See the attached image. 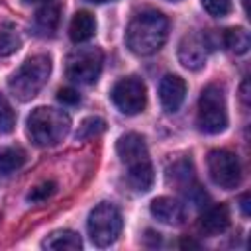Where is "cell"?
Returning <instances> with one entry per match:
<instances>
[{"instance_id":"ffe728a7","label":"cell","mask_w":251,"mask_h":251,"mask_svg":"<svg viewBox=\"0 0 251 251\" xmlns=\"http://www.w3.org/2000/svg\"><path fill=\"white\" fill-rule=\"evenodd\" d=\"M167 176L175 184H178L182 188H188L190 186V180H192V165H190V161H186V159L176 161L173 167H169Z\"/></svg>"},{"instance_id":"83f0119b","label":"cell","mask_w":251,"mask_h":251,"mask_svg":"<svg viewBox=\"0 0 251 251\" xmlns=\"http://www.w3.org/2000/svg\"><path fill=\"white\" fill-rule=\"evenodd\" d=\"M241 100H243L245 106L249 104V80H247V78H245L243 84H241Z\"/></svg>"},{"instance_id":"8992f818","label":"cell","mask_w":251,"mask_h":251,"mask_svg":"<svg viewBox=\"0 0 251 251\" xmlns=\"http://www.w3.org/2000/svg\"><path fill=\"white\" fill-rule=\"evenodd\" d=\"M104 53L98 47H78L67 57V76L78 84H92L102 73Z\"/></svg>"},{"instance_id":"30bf717a","label":"cell","mask_w":251,"mask_h":251,"mask_svg":"<svg viewBox=\"0 0 251 251\" xmlns=\"http://www.w3.org/2000/svg\"><path fill=\"white\" fill-rule=\"evenodd\" d=\"M116 151H118L120 161L127 169H133V167L151 163L149 151H147V145H145V139L139 133H126V135H122L118 139V143H116Z\"/></svg>"},{"instance_id":"ba28073f","label":"cell","mask_w":251,"mask_h":251,"mask_svg":"<svg viewBox=\"0 0 251 251\" xmlns=\"http://www.w3.org/2000/svg\"><path fill=\"white\" fill-rule=\"evenodd\" d=\"M110 96H112V102L116 104V108L126 116H135V114L143 112L145 102H147L145 84L135 76L120 78L114 84Z\"/></svg>"},{"instance_id":"f546056e","label":"cell","mask_w":251,"mask_h":251,"mask_svg":"<svg viewBox=\"0 0 251 251\" xmlns=\"http://www.w3.org/2000/svg\"><path fill=\"white\" fill-rule=\"evenodd\" d=\"M25 4H33V2H41V0H24Z\"/></svg>"},{"instance_id":"9a60e30c","label":"cell","mask_w":251,"mask_h":251,"mask_svg":"<svg viewBox=\"0 0 251 251\" xmlns=\"http://www.w3.org/2000/svg\"><path fill=\"white\" fill-rule=\"evenodd\" d=\"M41 245L45 249H55V251H78L82 247V239L71 229H59L53 231Z\"/></svg>"},{"instance_id":"4316f807","label":"cell","mask_w":251,"mask_h":251,"mask_svg":"<svg viewBox=\"0 0 251 251\" xmlns=\"http://www.w3.org/2000/svg\"><path fill=\"white\" fill-rule=\"evenodd\" d=\"M239 208H241V212H243V216H245V218L251 214V202H249V194H243V196L239 198Z\"/></svg>"},{"instance_id":"7402d4cb","label":"cell","mask_w":251,"mask_h":251,"mask_svg":"<svg viewBox=\"0 0 251 251\" xmlns=\"http://www.w3.org/2000/svg\"><path fill=\"white\" fill-rule=\"evenodd\" d=\"M22 47V39L12 25L0 27V57H8Z\"/></svg>"},{"instance_id":"3957f363","label":"cell","mask_w":251,"mask_h":251,"mask_svg":"<svg viewBox=\"0 0 251 251\" xmlns=\"http://www.w3.org/2000/svg\"><path fill=\"white\" fill-rule=\"evenodd\" d=\"M51 75V59L49 55H33L22 63V67L10 76L8 88L20 100L27 102L39 94Z\"/></svg>"},{"instance_id":"9c48e42d","label":"cell","mask_w":251,"mask_h":251,"mask_svg":"<svg viewBox=\"0 0 251 251\" xmlns=\"http://www.w3.org/2000/svg\"><path fill=\"white\" fill-rule=\"evenodd\" d=\"M210 49H212V45H210L208 33L192 31V33L184 35L180 45H178V61H180V65L184 69L198 71V69H202L206 65Z\"/></svg>"},{"instance_id":"f1b7e54d","label":"cell","mask_w":251,"mask_h":251,"mask_svg":"<svg viewBox=\"0 0 251 251\" xmlns=\"http://www.w3.org/2000/svg\"><path fill=\"white\" fill-rule=\"evenodd\" d=\"M88 2H94V4H102V2H110V0H88Z\"/></svg>"},{"instance_id":"e0dca14e","label":"cell","mask_w":251,"mask_h":251,"mask_svg":"<svg viewBox=\"0 0 251 251\" xmlns=\"http://www.w3.org/2000/svg\"><path fill=\"white\" fill-rule=\"evenodd\" d=\"M61 22V6L59 4H45L35 14V24L43 33H53Z\"/></svg>"},{"instance_id":"d4e9b609","label":"cell","mask_w":251,"mask_h":251,"mask_svg":"<svg viewBox=\"0 0 251 251\" xmlns=\"http://www.w3.org/2000/svg\"><path fill=\"white\" fill-rule=\"evenodd\" d=\"M202 6L210 16L216 18L227 16L231 12V0H202Z\"/></svg>"},{"instance_id":"ac0fdd59","label":"cell","mask_w":251,"mask_h":251,"mask_svg":"<svg viewBox=\"0 0 251 251\" xmlns=\"http://www.w3.org/2000/svg\"><path fill=\"white\" fill-rule=\"evenodd\" d=\"M222 43L235 55H243L247 53L249 45H251V39H249V33L243 29V27H229L222 33Z\"/></svg>"},{"instance_id":"277c9868","label":"cell","mask_w":251,"mask_h":251,"mask_svg":"<svg viewBox=\"0 0 251 251\" xmlns=\"http://www.w3.org/2000/svg\"><path fill=\"white\" fill-rule=\"evenodd\" d=\"M198 129L204 133H220L227 126V110H226V96L220 84H208L200 92L198 98V116H196Z\"/></svg>"},{"instance_id":"5b68a950","label":"cell","mask_w":251,"mask_h":251,"mask_svg":"<svg viewBox=\"0 0 251 251\" xmlns=\"http://www.w3.org/2000/svg\"><path fill=\"white\" fill-rule=\"evenodd\" d=\"M86 227L96 247H108L118 239L122 231V214L114 204L102 202L90 212Z\"/></svg>"},{"instance_id":"cb8c5ba5","label":"cell","mask_w":251,"mask_h":251,"mask_svg":"<svg viewBox=\"0 0 251 251\" xmlns=\"http://www.w3.org/2000/svg\"><path fill=\"white\" fill-rule=\"evenodd\" d=\"M55 190H57V182L55 180H45V182H41V184H37L29 190L27 200L29 202H45L47 198H51L55 194Z\"/></svg>"},{"instance_id":"484cf974","label":"cell","mask_w":251,"mask_h":251,"mask_svg":"<svg viewBox=\"0 0 251 251\" xmlns=\"http://www.w3.org/2000/svg\"><path fill=\"white\" fill-rule=\"evenodd\" d=\"M57 100L63 102V104H69V106H75L80 102V94L75 90V88H61L57 92Z\"/></svg>"},{"instance_id":"8fae6325","label":"cell","mask_w":251,"mask_h":251,"mask_svg":"<svg viewBox=\"0 0 251 251\" xmlns=\"http://www.w3.org/2000/svg\"><path fill=\"white\" fill-rule=\"evenodd\" d=\"M186 96V82L178 75H165L159 84V100L165 112L175 114Z\"/></svg>"},{"instance_id":"7c38bea8","label":"cell","mask_w":251,"mask_h":251,"mask_svg":"<svg viewBox=\"0 0 251 251\" xmlns=\"http://www.w3.org/2000/svg\"><path fill=\"white\" fill-rule=\"evenodd\" d=\"M149 210H151L153 218H157L159 222H163L167 226H180L184 222V216H186L184 214V206L178 200L171 198V196H159V198H155L151 202Z\"/></svg>"},{"instance_id":"52a82bcc","label":"cell","mask_w":251,"mask_h":251,"mask_svg":"<svg viewBox=\"0 0 251 251\" xmlns=\"http://www.w3.org/2000/svg\"><path fill=\"white\" fill-rule=\"evenodd\" d=\"M208 171L212 180L226 190H231L241 182L239 159L227 149H214L208 153Z\"/></svg>"},{"instance_id":"4fadbf2b","label":"cell","mask_w":251,"mask_h":251,"mask_svg":"<svg viewBox=\"0 0 251 251\" xmlns=\"http://www.w3.org/2000/svg\"><path fill=\"white\" fill-rule=\"evenodd\" d=\"M229 226V208L226 204H216L212 208H208L200 222H198V227L204 235H220L227 229Z\"/></svg>"},{"instance_id":"44dd1931","label":"cell","mask_w":251,"mask_h":251,"mask_svg":"<svg viewBox=\"0 0 251 251\" xmlns=\"http://www.w3.org/2000/svg\"><path fill=\"white\" fill-rule=\"evenodd\" d=\"M104 131H106V122H104L102 118L92 116V118L82 120V124H80L78 129H76V139H78V141L94 139V137H98V135L104 133Z\"/></svg>"},{"instance_id":"6da1fadb","label":"cell","mask_w":251,"mask_h":251,"mask_svg":"<svg viewBox=\"0 0 251 251\" xmlns=\"http://www.w3.org/2000/svg\"><path fill=\"white\" fill-rule=\"evenodd\" d=\"M169 35V20L157 10H145L133 16L126 31V43L135 55H153L157 53Z\"/></svg>"},{"instance_id":"7a4b0ae2","label":"cell","mask_w":251,"mask_h":251,"mask_svg":"<svg viewBox=\"0 0 251 251\" xmlns=\"http://www.w3.org/2000/svg\"><path fill=\"white\" fill-rule=\"evenodd\" d=\"M71 129V118L63 110L39 106L27 118V135L39 147H53L65 139Z\"/></svg>"},{"instance_id":"2e32d148","label":"cell","mask_w":251,"mask_h":251,"mask_svg":"<svg viewBox=\"0 0 251 251\" xmlns=\"http://www.w3.org/2000/svg\"><path fill=\"white\" fill-rule=\"evenodd\" d=\"M153 180H155V173H153V165L151 163L127 169V182H129V186L133 190L147 192L153 186Z\"/></svg>"},{"instance_id":"603a6c76","label":"cell","mask_w":251,"mask_h":251,"mask_svg":"<svg viewBox=\"0 0 251 251\" xmlns=\"http://www.w3.org/2000/svg\"><path fill=\"white\" fill-rule=\"evenodd\" d=\"M16 126V114L10 106V102L6 100L4 94H0V131L2 133H10Z\"/></svg>"},{"instance_id":"d6986e66","label":"cell","mask_w":251,"mask_h":251,"mask_svg":"<svg viewBox=\"0 0 251 251\" xmlns=\"http://www.w3.org/2000/svg\"><path fill=\"white\" fill-rule=\"evenodd\" d=\"M25 163V151L20 147H2L0 149V173L10 175Z\"/></svg>"},{"instance_id":"5bb4252c","label":"cell","mask_w":251,"mask_h":251,"mask_svg":"<svg viewBox=\"0 0 251 251\" xmlns=\"http://www.w3.org/2000/svg\"><path fill=\"white\" fill-rule=\"evenodd\" d=\"M96 31V22H94V16L90 12H76L71 20V25H69V37L75 41V43H82V41H88Z\"/></svg>"}]
</instances>
